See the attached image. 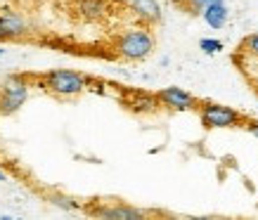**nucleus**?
Here are the masks:
<instances>
[{
  "mask_svg": "<svg viewBox=\"0 0 258 220\" xmlns=\"http://www.w3.org/2000/svg\"><path fill=\"white\" fill-rule=\"evenodd\" d=\"M154 45L157 40L149 31V26H145V29H131V31L121 33L114 43V50L125 62H142L154 52Z\"/></svg>",
  "mask_w": 258,
  "mask_h": 220,
  "instance_id": "f257e3e1",
  "label": "nucleus"
},
{
  "mask_svg": "<svg viewBox=\"0 0 258 220\" xmlns=\"http://www.w3.org/2000/svg\"><path fill=\"white\" fill-rule=\"evenodd\" d=\"M40 86L55 97H76L88 88V76L71 69H52L40 76Z\"/></svg>",
  "mask_w": 258,
  "mask_h": 220,
  "instance_id": "f03ea898",
  "label": "nucleus"
},
{
  "mask_svg": "<svg viewBox=\"0 0 258 220\" xmlns=\"http://www.w3.org/2000/svg\"><path fill=\"white\" fill-rule=\"evenodd\" d=\"M197 111H199V121H202V126L206 128V130L242 128V126H246V121H249L242 111L232 109V107H225V104H218V102H209V100H204Z\"/></svg>",
  "mask_w": 258,
  "mask_h": 220,
  "instance_id": "7ed1b4c3",
  "label": "nucleus"
},
{
  "mask_svg": "<svg viewBox=\"0 0 258 220\" xmlns=\"http://www.w3.org/2000/svg\"><path fill=\"white\" fill-rule=\"evenodd\" d=\"M26 95H29V83L19 76H10L5 81V86L0 90V114L10 116L15 114L24 102H26Z\"/></svg>",
  "mask_w": 258,
  "mask_h": 220,
  "instance_id": "20e7f679",
  "label": "nucleus"
},
{
  "mask_svg": "<svg viewBox=\"0 0 258 220\" xmlns=\"http://www.w3.org/2000/svg\"><path fill=\"white\" fill-rule=\"evenodd\" d=\"M159 102L161 107L171 111H197L202 100H197L192 93H187L185 88H178V86H168V88H161L157 93Z\"/></svg>",
  "mask_w": 258,
  "mask_h": 220,
  "instance_id": "39448f33",
  "label": "nucleus"
},
{
  "mask_svg": "<svg viewBox=\"0 0 258 220\" xmlns=\"http://www.w3.org/2000/svg\"><path fill=\"white\" fill-rule=\"evenodd\" d=\"M86 211L90 215H97V218H107V220H140L145 213L135 206H128V204H121V201H107L102 204L95 199L90 206H86Z\"/></svg>",
  "mask_w": 258,
  "mask_h": 220,
  "instance_id": "423d86ee",
  "label": "nucleus"
},
{
  "mask_svg": "<svg viewBox=\"0 0 258 220\" xmlns=\"http://www.w3.org/2000/svg\"><path fill=\"white\" fill-rule=\"evenodd\" d=\"M123 104L133 114H157L161 109V102H159L157 93H145V90H128V95L123 97Z\"/></svg>",
  "mask_w": 258,
  "mask_h": 220,
  "instance_id": "0eeeda50",
  "label": "nucleus"
},
{
  "mask_svg": "<svg viewBox=\"0 0 258 220\" xmlns=\"http://www.w3.org/2000/svg\"><path fill=\"white\" fill-rule=\"evenodd\" d=\"M0 26L8 33V40H22L29 36V24L19 12L12 10H0Z\"/></svg>",
  "mask_w": 258,
  "mask_h": 220,
  "instance_id": "6e6552de",
  "label": "nucleus"
},
{
  "mask_svg": "<svg viewBox=\"0 0 258 220\" xmlns=\"http://www.w3.org/2000/svg\"><path fill=\"white\" fill-rule=\"evenodd\" d=\"M76 12L83 22H102L109 15L107 0H76Z\"/></svg>",
  "mask_w": 258,
  "mask_h": 220,
  "instance_id": "1a4fd4ad",
  "label": "nucleus"
},
{
  "mask_svg": "<svg viewBox=\"0 0 258 220\" xmlns=\"http://www.w3.org/2000/svg\"><path fill=\"white\" fill-rule=\"evenodd\" d=\"M131 10L145 26H154V24L161 22V5L157 0H133Z\"/></svg>",
  "mask_w": 258,
  "mask_h": 220,
  "instance_id": "9d476101",
  "label": "nucleus"
},
{
  "mask_svg": "<svg viewBox=\"0 0 258 220\" xmlns=\"http://www.w3.org/2000/svg\"><path fill=\"white\" fill-rule=\"evenodd\" d=\"M204 22L209 24L211 29H223L227 22V8L225 3H211V5H206L204 8Z\"/></svg>",
  "mask_w": 258,
  "mask_h": 220,
  "instance_id": "9b49d317",
  "label": "nucleus"
},
{
  "mask_svg": "<svg viewBox=\"0 0 258 220\" xmlns=\"http://www.w3.org/2000/svg\"><path fill=\"white\" fill-rule=\"evenodd\" d=\"M239 55L258 62V33H251V36H246V38L239 43Z\"/></svg>",
  "mask_w": 258,
  "mask_h": 220,
  "instance_id": "f8f14e48",
  "label": "nucleus"
},
{
  "mask_svg": "<svg viewBox=\"0 0 258 220\" xmlns=\"http://www.w3.org/2000/svg\"><path fill=\"white\" fill-rule=\"evenodd\" d=\"M50 201L55 206H59V208H67V211H74V208H79V201L76 199L67 197V194H50Z\"/></svg>",
  "mask_w": 258,
  "mask_h": 220,
  "instance_id": "ddd939ff",
  "label": "nucleus"
},
{
  "mask_svg": "<svg viewBox=\"0 0 258 220\" xmlns=\"http://www.w3.org/2000/svg\"><path fill=\"white\" fill-rule=\"evenodd\" d=\"M199 47H202L206 55H213V52H220V50H223V43H220V40H213V38H202L199 40Z\"/></svg>",
  "mask_w": 258,
  "mask_h": 220,
  "instance_id": "4468645a",
  "label": "nucleus"
},
{
  "mask_svg": "<svg viewBox=\"0 0 258 220\" xmlns=\"http://www.w3.org/2000/svg\"><path fill=\"white\" fill-rule=\"evenodd\" d=\"M211 3H225V0H192V5H189V10H204L206 5H211Z\"/></svg>",
  "mask_w": 258,
  "mask_h": 220,
  "instance_id": "2eb2a0df",
  "label": "nucleus"
},
{
  "mask_svg": "<svg viewBox=\"0 0 258 220\" xmlns=\"http://www.w3.org/2000/svg\"><path fill=\"white\" fill-rule=\"evenodd\" d=\"M246 130H249L251 135H253V137H258V121H253V118H249V121H246Z\"/></svg>",
  "mask_w": 258,
  "mask_h": 220,
  "instance_id": "dca6fc26",
  "label": "nucleus"
},
{
  "mask_svg": "<svg viewBox=\"0 0 258 220\" xmlns=\"http://www.w3.org/2000/svg\"><path fill=\"white\" fill-rule=\"evenodd\" d=\"M173 5H178V8H185V10H189V5H192V0H171Z\"/></svg>",
  "mask_w": 258,
  "mask_h": 220,
  "instance_id": "f3484780",
  "label": "nucleus"
},
{
  "mask_svg": "<svg viewBox=\"0 0 258 220\" xmlns=\"http://www.w3.org/2000/svg\"><path fill=\"white\" fill-rule=\"evenodd\" d=\"M251 88H253V93H256V97H258V74L251 76Z\"/></svg>",
  "mask_w": 258,
  "mask_h": 220,
  "instance_id": "a211bd4d",
  "label": "nucleus"
},
{
  "mask_svg": "<svg viewBox=\"0 0 258 220\" xmlns=\"http://www.w3.org/2000/svg\"><path fill=\"white\" fill-rule=\"evenodd\" d=\"M0 43H8V33H5L3 26H0Z\"/></svg>",
  "mask_w": 258,
  "mask_h": 220,
  "instance_id": "6ab92c4d",
  "label": "nucleus"
},
{
  "mask_svg": "<svg viewBox=\"0 0 258 220\" xmlns=\"http://www.w3.org/2000/svg\"><path fill=\"white\" fill-rule=\"evenodd\" d=\"M0 180H5V175H3V173H0Z\"/></svg>",
  "mask_w": 258,
  "mask_h": 220,
  "instance_id": "aec40b11",
  "label": "nucleus"
}]
</instances>
